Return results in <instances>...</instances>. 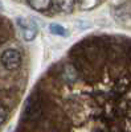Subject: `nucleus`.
Segmentation results:
<instances>
[{
  "instance_id": "obj_3",
  "label": "nucleus",
  "mask_w": 131,
  "mask_h": 132,
  "mask_svg": "<svg viewBox=\"0 0 131 132\" xmlns=\"http://www.w3.org/2000/svg\"><path fill=\"white\" fill-rule=\"evenodd\" d=\"M41 114V107L40 103L36 101V99L32 96L27 101V104L24 107V118L29 119V120H35L36 118H38Z\"/></svg>"
},
{
  "instance_id": "obj_9",
  "label": "nucleus",
  "mask_w": 131,
  "mask_h": 132,
  "mask_svg": "<svg viewBox=\"0 0 131 132\" xmlns=\"http://www.w3.org/2000/svg\"><path fill=\"white\" fill-rule=\"evenodd\" d=\"M128 57H130V60H131V49H130V52H128Z\"/></svg>"
},
{
  "instance_id": "obj_2",
  "label": "nucleus",
  "mask_w": 131,
  "mask_h": 132,
  "mask_svg": "<svg viewBox=\"0 0 131 132\" xmlns=\"http://www.w3.org/2000/svg\"><path fill=\"white\" fill-rule=\"evenodd\" d=\"M16 24L21 30L24 41L30 42L37 37L38 27H37V23L35 20L28 19V17H16Z\"/></svg>"
},
{
  "instance_id": "obj_8",
  "label": "nucleus",
  "mask_w": 131,
  "mask_h": 132,
  "mask_svg": "<svg viewBox=\"0 0 131 132\" xmlns=\"http://www.w3.org/2000/svg\"><path fill=\"white\" fill-rule=\"evenodd\" d=\"M8 119V110L3 106L0 104V126H3Z\"/></svg>"
},
{
  "instance_id": "obj_1",
  "label": "nucleus",
  "mask_w": 131,
  "mask_h": 132,
  "mask_svg": "<svg viewBox=\"0 0 131 132\" xmlns=\"http://www.w3.org/2000/svg\"><path fill=\"white\" fill-rule=\"evenodd\" d=\"M0 63L7 71H15L21 66V54L17 49H5L0 56Z\"/></svg>"
},
{
  "instance_id": "obj_7",
  "label": "nucleus",
  "mask_w": 131,
  "mask_h": 132,
  "mask_svg": "<svg viewBox=\"0 0 131 132\" xmlns=\"http://www.w3.org/2000/svg\"><path fill=\"white\" fill-rule=\"evenodd\" d=\"M54 5H57L62 12H72L73 7L75 5V2H56Z\"/></svg>"
},
{
  "instance_id": "obj_6",
  "label": "nucleus",
  "mask_w": 131,
  "mask_h": 132,
  "mask_svg": "<svg viewBox=\"0 0 131 132\" xmlns=\"http://www.w3.org/2000/svg\"><path fill=\"white\" fill-rule=\"evenodd\" d=\"M101 4V2H90V0H83V2H77L75 3V5H78L81 11H90L95 7H98Z\"/></svg>"
},
{
  "instance_id": "obj_4",
  "label": "nucleus",
  "mask_w": 131,
  "mask_h": 132,
  "mask_svg": "<svg viewBox=\"0 0 131 132\" xmlns=\"http://www.w3.org/2000/svg\"><path fill=\"white\" fill-rule=\"evenodd\" d=\"M27 4L32 9H35L36 12L44 13L48 9H50V7L54 4V2H49V0H33V2H27Z\"/></svg>"
},
{
  "instance_id": "obj_5",
  "label": "nucleus",
  "mask_w": 131,
  "mask_h": 132,
  "mask_svg": "<svg viewBox=\"0 0 131 132\" xmlns=\"http://www.w3.org/2000/svg\"><path fill=\"white\" fill-rule=\"evenodd\" d=\"M48 29H49V32L52 33V35H54V36H60V37H68L69 36V30L65 28V27L57 24V23H50L49 27H48Z\"/></svg>"
}]
</instances>
